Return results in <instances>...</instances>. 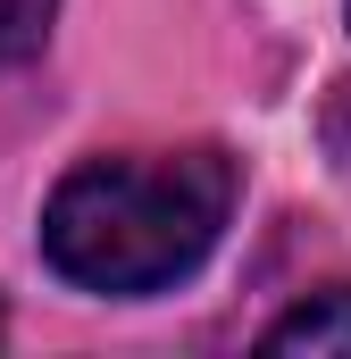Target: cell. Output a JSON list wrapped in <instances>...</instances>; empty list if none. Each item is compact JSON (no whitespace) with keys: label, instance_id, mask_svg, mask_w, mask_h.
<instances>
[{"label":"cell","instance_id":"6da1fadb","mask_svg":"<svg viewBox=\"0 0 351 359\" xmlns=\"http://www.w3.org/2000/svg\"><path fill=\"white\" fill-rule=\"evenodd\" d=\"M226 217H234V159L209 142L159 159H84L42 201V259L76 292L143 301L201 268Z\"/></svg>","mask_w":351,"mask_h":359},{"label":"cell","instance_id":"7a4b0ae2","mask_svg":"<svg viewBox=\"0 0 351 359\" xmlns=\"http://www.w3.org/2000/svg\"><path fill=\"white\" fill-rule=\"evenodd\" d=\"M260 351H310V359H351V284H326L310 301H293L260 334Z\"/></svg>","mask_w":351,"mask_h":359},{"label":"cell","instance_id":"3957f363","mask_svg":"<svg viewBox=\"0 0 351 359\" xmlns=\"http://www.w3.org/2000/svg\"><path fill=\"white\" fill-rule=\"evenodd\" d=\"M51 17H59V0H0V67L34 59L51 42Z\"/></svg>","mask_w":351,"mask_h":359}]
</instances>
